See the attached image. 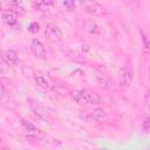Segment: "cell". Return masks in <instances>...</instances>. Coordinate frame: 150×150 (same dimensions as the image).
<instances>
[{"instance_id": "cell-1", "label": "cell", "mask_w": 150, "mask_h": 150, "mask_svg": "<svg viewBox=\"0 0 150 150\" xmlns=\"http://www.w3.org/2000/svg\"><path fill=\"white\" fill-rule=\"evenodd\" d=\"M70 96L79 104H100L101 103V97L96 93L89 89L71 90Z\"/></svg>"}, {"instance_id": "cell-2", "label": "cell", "mask_w": 150, "mask_h": 150, "mask_svg": "<svg viewBox=\"0 0 150 150\" xmlns=\"http://www.w3.org/2000/svg\"><path fill=\"white\" fill-rule=\"evenodd\" d=\"M27 103H28L29 109L32 110V112H33L35 116H38L39 118H41V120H43V121H46V122L49 121L48 111L46 110V108H45L41 103H39L38 101H35L34 98H30V97L27 98Z\"/></svg>"}, {"instance_id": "cell-3", "label": "cell", "mask_w": 150, "mask_h": 150, "mask_svg": "<svg viewBox=\"0 0 150 150\" xmlns=\"http://www.w3.org/2000/svg\"><path fill=\"white\" fill-rule=\"evenodd\" d=\"M132 82V71L128 66H123L118 70V83L122 88L127 89Z\"/></svg>"}, {"instance_id": "cell-4", "label": "cell", "mask_w": 150, "mask_h": 150, "mask_svg": "<svg viewBox=\"0 0 150 150\" xmlns=\"http://www.w3.org/2000/svg\"><path fill=\"white\" fill-rule=\"evenodd\" d=\"M82 6H83V9L93 16H101L105 14L104 7L96 1H86L82 4Z\"/></svg>"}, {"instance_id": "cell-5", "label": "cell", "mask_w": 150, "mask_h": 150, "mask_svg": "<svg viewBox=\"0 0 150 150\" xmlns=\"http://www.w3.org/2000/svg\"><path fill=\"white\" fill-rule=\"evenodd\" d=\"M45 35L48 40L50 41H60L63 36L62 34V30L60 29V27L53 22L48 23L46 26V29H45Z\"/></svg>"}, {"instance_id": "cell-6", "label": "cell", "mask_w": 150, "mask_h": 150, "mask_svg": "<svg viewBox=\"0 0 150 150\" xmlns=\"http://www.w3.org/2000/svg\"><path fill=\"white\" fill-rule=\"evenodd\" d=\"M30 50L33 53V55L36 57V59H40V60H45L46 59V49H45V46L42 45V42L38 39H34L32 40V43H30Z\"/></svg>"}, {"instance_id": "cell-7", "label": "cell", "mask_w": 150, "mask_h": 150, "mask_svg": "<svg viewBox=\"0 0 150 150\" xmlns=\"http://www.w3.org/2000/svg\"><path fill=\"white\" fill-rule=\"evenodd\" d=\"M50 88H52V90H53L54 93H56V94H59V95H62V96H64V95H70V93H71L70 88H69L66 83H63V82H61V81H55V82H53V83L50 84Z\"/></svg>"}, {"instance_id": "cell-8", "label": "cell", "mask_w": 150, "mask_h": 150, "mask_svg": "<svg viewBox=\"0 0 150 150\" xmlns=\"http://www.w3.org/2000/svg\"><path fill=\"white\" fill-rule=\"evenodd\" d=\"M89 116L91 120L96 121V122H104L109 118V115L105 110L100 109V108H95L89 112Z\"/></svg>"}, {"instance_id": "cell-9", "label": "cell", "mask_w": 150, "mask_h": 150, "mask_svg": "<svg viewBox=\"0 0 150 150\" xmlns=\"http://www.w3.org/2000/svg\"><path fill=\"white\" fill-rule=\"evenodd\" d=\"M4 60L6 61L7 64H11V66H16L19 63V56L16 52H14L13 49H7L4 53Z\"/></svg>"}, {"instance_id": "cell-10", "label": "cell", "mask_w": 150, "mask_h": 150, "mask_svg": "<svg viewBox=\"0 0 150 150\" xmlns=\"http://www.w3.org/2000/svg\"><path fill=\"white\" fill-rule=\"evenodd\" d=\"M33 76H34V79H35L38 86H40V87L43 88V89H48V88H50V84H49L48 80L46 79V76H45L42 73H40V71H35V73H33Z\"/></svg>"}, {"instance_id": "cell-11", "label": "cell", "mask_w": 150, "mask_h": 150, "mask_svg": "<svg viewBox=\"0 0 150 150\" xmlns=\"http://www.w3.org/2000/svg\"><path fill=\"white\" fill-rule=\"evenodd\" d=\"M2 19L7 25L13 26L18 21V15H16V13L14 11H5L4 14H2Z\"/></svg>"}, {"instance_id": "cell-12", "label": "cell", "mask_w": 150, "mask_h": 150, "mask_svg": "<svg viewBox=\"0 0 150 150\" xmlns=\"http://www.w3.org/2000/svg\"><path fill=\"white\" fill-rule=\"evenodd\" d=\"M84 28L90 34H98V26L94 20H87L84 22Z\"/></svg>"}, {"instance_id": "cell-13", "label": "cell", "mask_w": 150, "mask_h": 150, "mask_svg": "<svg viewBox=\"0 0 150 150\" xmlns=\"http://www.w3.org/2000/svg\"><path fill=\"white\" fill-rule=\"evenodd\" d=\"M11 6L13 7V9H15V11H14L15 13H19V14H25V13H26V9H25V7L21 5V2L13 1V2H11Z\"/></svg>"}, {"instance_id": "cell-14", "label": "cell", "mask_w": 150, "mask_h": 150, "mask_svg": "<svg viewBox=\"0 0 150 150\" xmlns=\"http://www.w3.org/2000/svg\"><path fill=\"white\" fill-rule=\"evenodd\" d=\"M21 124H22V127L26 129L27 132H32V131L38 130V128H36L33 123H30V122H28V121H26V120H23V118H21Z\"/></svg>"}, {"instance_id": "cell-15", "label": "cell", "mask_w": 150, "mask_h": 150, "mask_svg": "<svg viewBox=\"0 0 150 150\" xmlns=\"http://www.w3.org/2000/svg\"><path fill=\"white\" fill-rule=\"evenodd\" d=\"M34 6L39 11H46V9H48V6H53V2L52 1H41V2H35Z\"/></svg>"}, {"instance_id": "cell-16", "label": "cell", "mask_w": 150, "mask_h": 150, "mask_svg": "<svg viewBox=\"0 0 150 150\" xmlns=\"http://www.w3.org/2000/svg\"><path fill=\"white\" fill-rule=\"evenodd\" d=\"M28 30H29L30 33H38V32L40 30V26H39V23H38L36 21H33V22L29 25Z\"/></svg>"}, {"instance_id": "cell-17", "label": "cell", "mask_w": 150, "mask_h": 150, "mask_svg": "<svg viewBox=\"0 0 150 150\" xmlns=\"http://www.w3.org/2000/svg\"><path fill=\"white\" fill-rule=\"evenodd\" d=\"M149 129H150V122H149V118L145 117L144 121H143V123H142V130H143L144 134H148L149 132Z\"/></svg>"}, {"instance_id": "cell-18", "label": "cell", "mask_w": 150, "mask_h": 150, "mask_svg": "<svg viewBox=\"0 0 150 150\" xmlns=\"http://www.w3.org/2000/svg\"><path fill=\"white\" fill-rule=\"evenodd\" d=\"M62 5H63L67 9H69V11H71V9L75 8V2H74V1H69V0H68V1H63Z\"/></svg>"}, {"instance_id": "cell-19", "label": "cell", "mask_w": 150, "mask_h": 150, "mask_svg": "<svg viewBox=\"0 0 150 150\" xmlns=\"http://www.w3.org/2000/svg\"><path fill=\"white\" fill-rule=\"evenodd\" d=\"M0 71L1 73H7L8 71V64L6 63V61L0 59Z\"/></svg>"}, {"instance_id": "cell-20", "label": "cell", "mask_w": 150, "mask_h": 150, "mask_svg": "<svg viewBox=\"0 0 150 150\" xmlns=\"http://www.w3.org/2000/svg\"><path fill=\"white\" fill-rule=\"evenodd\" d=\"M142 39H143V43H144V48H145V50H148V48H149V43H148V38H146V35L142 32Z\"/></svg>"}, {"instance_id": "cell-21", "label": "cell", "mask_w": 150, "mask_h": 150, "mask_svg": "<svg viewBox=\"0 0 150 150\" xmlns=\"http://www.w3.org/2000/svg\"><path fill=\"white\" fill-rule=\"evenodd\" d=\"M5 95H6V90H5V88H4V86L0 83V101L5 97Z\"/></svg>"}, {"instance_id": "cell-22", "label": "cell", "mask_w": 150, "mask_h": 150, "mask_svg": "<svg viewBox=\"0 0 150 150\" xmlns=\"http://www.w3.org/2000/svg\"><path fill=\"white\" fill-rule=\"evenodd\" d=\"M144 108H148L149 107V93H146L145 94V96H144Z\"/></svg>"}, {"instance_id": "cell-23", "label": "cell", "mask_w": 150, "mask_h": 150, "mask_svg": "<svg viewBox=\"0 0 150 150\" xmlns=\"http://www.w3.org/2000/svg\"><path fill=\"white\" fill-rule=\"evenodd\" d=\"M2 143H4V138H2L1 136H0V146L2 145Z\"/></svg>"}, {"instance_id": "cell-24", "label": "cell", "mask_w": 150, "mask_h": 150, "mask_svg": "<svg viewBox=\"0 0 150 150\" xmlns=\"http://www.w3.org/2000/svg\"><path fill=\"white\" fill-rule=\"evenodd\" d=\"M0 150H11L9 148H2V149H0Z\"/></svg>"}, {"instance_id": "cell-25", "label": "cell", "mask_w": 150, "mask_h": 150, "mask_svg": "<svg viewBox=\"0 0 150 150\" xmlns=\"http://www.w3.org/2000/svg\"><path fill=\"white\" fill-rule=\"evenodd\" d=\"M100 150H108V149H105V148H101Z\"/></svg>"}, {"instance_id": "cell-26", "label": "cell", "mask_w": 150, "mask_h": 150, "mask_svg": "<svg viewBox=\"0 0 150 150\" xmlns=\"http://www.w3.org/2000/svg\"><path fill=\"white\" fill-rule=\"evenodd\" d=\"M1 8H2V5H1V2H0V11H1Z\"/></svg>"}]
</instances>
